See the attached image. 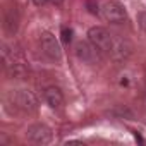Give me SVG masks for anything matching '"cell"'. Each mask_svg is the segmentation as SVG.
Instances as JSON below:
<instances>
[{"mask_svg": "<svg viewBox=\"0 0 146 146\" xmlns=\"http://www.w3.org/2000/svg\"><path fill=\"white\" fill-rule=\"evenodd\" d=\"M88 38L90 41L103 53L113 57V58H122L125 57V50H124V45L122 41H117L113 38V35H110L105 28H100V26H95L88 31Z\"/></svg>", "mask_w": 146, "mask_h": 146, "instance_id": "1", "label": "cell"}, {"mask_svg": "<svg viewBox=\"0 0 146 146\" xmlns=\"http://www.w3.org/2000/svg\"><path fill=\"white\" fill-rule=\"evenodd\" d=\"M9 100L12 105H16L21 110H33L36 107V98L31 91L26 90H17V91H11L9 93Z\"/></svg>", "mask_w": 146, "mask_h": 146, "instance_id": "2", "label": "cell"}, {"mask_svg": "<svg viewBox=\"0 0 146 146\" xmlns=\"http://www.w3.org/2000/svg\"><path fill=\"white\" fill-rule=\"evenodd\" d=\"M40 45H41V50H43L50 58H53V60H58V58H60L62 50H60L58 41L55 40V36H53L52 33H46V31H45V33L40 36Z\"/></svg>", "mask_w": 146, "mask_h": 146, "instance_id": "3", "label": "cell"}, {"mask_svg": "<svg viewBox=\"0 0 146 146\" xmlns=\"http://www.w3.org/2000/svg\"><path fill=\"white\" fill-rule=\"evenodd\" d=\"M26 136H28L29 141H33V143H36V144H46V143L52 141V131H50L46 125H43V124L31 125V127L28 129Z\"/></svg>", "mask_w": 146, "mask_h": 146, "instance_id": "4", "label": "cell"}, {"mask_svg": "<svg viewBox=\"0 0 146 146\" xmlns=\"http://www.w3.org/2000/svg\"><path fill=\"white\" fill-rule=\"evenodd\" d=\"M103 16H105V19L110 21V23H122V21H125V17H127L124 5L119 4V2H107V4L103 5Z\"/></svg>", "mask_w": 146, "mask_h": 146, "instance_id": "5", "label": "cell"}, {"mask_svg": "<svg viewBox=\"0 0 146 146\" xmlns=\"http://www.w3.org/2000/svg\"><path fill=\"white\" fill-rule=\"evenodd\" d=\"M78 55H79V58H83L84 62H88V64H93L95 60H98V48L91 43V45H88V43H79L78 45Z\"/></svg>", "mask_w": 146, "mask_h": 146, "instance_id": "6", "label": "cell"}, {"mask_svg": "<svg viewBox=\"0 0 146 146\" xmlns=\"http://www.w3.org/2000/svg\"><path fill=\"white\" fill-rule=\"evenodd\" d=\"M45 100H46V103H48L52 108H60V107L64 105V95H62V91H60L58 88H55V86H50V88L45 90Z\"/></svg>", "mask_w": 146, "mask_h": 146, "instance_id": "7", "label": "cell"}, {"mask_svg": "<svg viewBox=\"0 0 146 146\" xmlns=\"http://www.w3.org/2000/svg\"><path fill=\"white\" fill-rule=\"evenodd\" d=\"M62 41L64 43H69L70 41V31L69 29H62Z\"/></svg>", "mask_w": 146, "mask_h": 146, "instance_id": "8", "label": "cell"}, {"mask_svg": "<svg viewBox=\"0 0 146 146\" xmlns=\"http://www.w3.org/2000/svg\"><path fill=\"white\" fill-rule=\"evenodd\" d=\"M35 2V5H38V7H41V5H45L46 2H50V0H33Z\"/></svg>", "mask_w": 146, "mask_h": 146, "instance_id": "9", "label": "cell"}, {"mask_svg": "<svg viewBox=\"0 0 146 146\" xmlns=\"http://www.w3.org/2000/svg\"><path fill=\"white\" fill-rule=\"evenodd\" d=\"M141 24L146 28V12H144V14H141Z\"/></svg>", "mask_w": 146, "mask_h": 146, "instance_id": "10", "label": "cell"}, {"mask_svg": "<svg viewBox=\"0 0 146 146\" xmlns=\"http://www.w3.org/2000/svg\"><path fill=\"white\" fill-rule=\"evenodd\" d=\"M50 2H52V4H55V5H60L64 0H50Z\"/></svg>", "mask_w": 146, "mask_h": 146, "instance_id": "11", "label": "cell"}]
</instances>
